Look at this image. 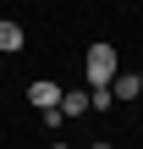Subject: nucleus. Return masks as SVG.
I'll list each match as a JSON object with an SVG mask.
<instances>
[{"mask_svg": "<svg viewBox=\"0 0 143 149\" xmlns=\"http://www.w3.org/2000/svg\"><path fill=\"white\" fill-rule=\"evenodd\" d=\"M50 149H66V144H50Z\"/></svg>", "mask_w": 143, "mask_h": 149, "instance_id": "8", "label": "nucleus"}, {"mask_svg": "<svg viewBox=\"0 0 143 149\" xmlns=\"http://www.w3.org/2000/svg\"><path fill=\"white\" fill-rule=\"evenodd\" d=\"M94 149H116V144H110V138H99V144H94Z\"/></svg>", "mask_w": 143, "mask_h": 149, "instance_id": "7", "label": "nucleus"}, {"mask_svg": "<svg viewBox=\"0 0 143 149\" xmlns=\"http://www.w3.org/2000/svg\"><path fill=\"white\" fill-rule=\"evenodd\" d=\"M110 94H116V100H143V72H116Z\"/></svg>", "mask_w": 143, "mask_h": 149, "instance_id": "3", "label": "nucleus"}, {"mask_svg": "<svg viewBox=\"0 0 143 149\" xmlns=\"http://www.w3.org/2000/svg\"><path fill=\"white\" fill-rule=\"evenodd\" d=\"M110 105H116L110 88H88V111H110Z\"/></svg>", "mask_w": 143, "mask_h": 149, "instance_id": "6", "label": "nucleus"}, {"mask_svg": "<svg viewBox=\"0 0 143 149\" xmlns=\"http://www.w3.org/2000/svg\"><path fill=\"white\" fill-rule=\"evenodd\" d=\"M22 44H28V39H22V22H11V17H0V50H6V55H17Z\"/></svg>", "mask_w": 143, "mask_h": 149, "instance_id": "5", "label": "nucleus"}, {"mask_svg": "<svg viewBox=\"0 0 143 149\" xmlns=\"http://www.w3.org/2000/svg\"><path fill=\"white\" fill-rule=\"evenodd\" d=\"M116 72H121L116 44H88V55H83V77H88V88H110Z\"/></svg>", "mask_w": 143, "mask_h": 149, "instance_id": "1", "label": "nucleus"}, {"mask_svg": "<svg viewBox=\"0 0 143 149\" xmlns=\"http://www.w3.org/2000/svg\"><path fill=\"white\" fill-rule=\"evenodd\" d=\"M61 116L72 122V116H88V88H66L61 94Z\"/></svg>", "mask_w": 143, "mask_h": 149, "instance_id": "4", "label": "nucleus"}, {"mask_svg": "<svg viewBox=\"0 0 143 149\" xmlns=\"http://www.w3.org/2000/svg\"><path fill=\"white\" fill-rule=\"evenodd\" d=\"M61 94H66V88H61V83H50V77H39V83H28V100H33L39 111H55V105H61Z\"/></svg>", "mask_w": 143, "mask_h": 149, "instance_id": "2", "label": "nucleus"}]
</instances>
